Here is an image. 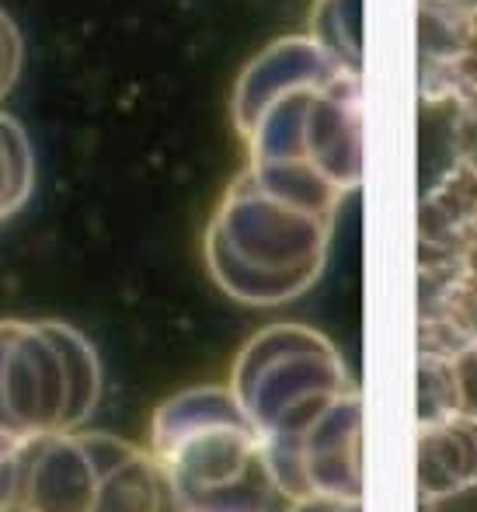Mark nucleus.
<instances>
[{"label": "nucleus", "mask_w": 477, "mask_h": 512, "mask_svg": "<svg viewBox=\"0 0 477 512\" xmlns=\"http://www.w3.org/2000/svg\"><path fill=\"white\" fill-rule=\"evenodd\" d=\"M234 126L265 185L335 209L363 185V70L286 35L241 70Z\"/></svg>", "instance_id": "f257e3e1"}, {"label": "nucleus", "mask_w": 477, "mask_h": 512, "mask_svg": "<svg viewBox=\"0 0 477 512\" xmlns=\"http://www.w3.org/2000/svg\"><path fill=\"white\" fill-rule=\"evenodd\" d=\"M331 230L335 209L272 189L244 168L206 227V269L237 304H289L321 279Z\"/></svg>", "instance_id": "f03ea898"}, {"label": "nucleus", "mask_w": 477, "mask_h": 512, "mask_svg": "<svg viewBox=\"0 0 477 512\" xmlns=\"http://www.w3.org/2000/svg\"><path fill=\"white\" fill-rule=\"evenodd\" d=\"M150 453L178 512H272L279 488L262 432L230 387H192L161 401Z\"/></svg>", "instance_id": "7ed1b4c3"}, {"label": "nucleus", "mask_w": 477, "mask_h": 512, "mask_svg": "<svg viewBox=\"0 0 477 512\" xmlns=\"http://www.w3.org/2000/svg\"><path fill=\"white\" fill-rule=\"evenodd\" d=\"M0 512H178V506L150 446L81 425L0 464Z\"/></svg>", "instance_id": "20e7f679"}, {"label": "nucleus", "mask_w": 477, "mask_h": 512, "mask_svg": "<svg viewBox=\"0 0 477 512\" xmlns=\"http://www.w3.org/2000/svg\"><path fill=\"white\" fill-rule=\"evenodd\" d=\"M101 401L98 352L74 324L0 321V464L81 429Z\"/></svg>", "instance_id": "39448f33"}, {"label": "nucleus", "mask_w": 477, "mask_h": 512, "mask_svg": "<svg viewBox=\"0 0 477 512\" xmlns=\"http://www.w3.org/2000/svg\"><path fill=\"white\" fill-rule=\"evenodd\" d=\"M352 387L335 342L296 321L251 335L230 373V391L262 432L269 457L300 443L303 432Z\"/></svg>", "instance_id": "423d86ee"}, {"label": "nucleus", "mask_w": 477, "mask_h": 512, "mask_svg": "<svg viewBox=\"0 0 477 512\" xmlns=\"http://www.w3.org/2000/svg\"><path fill=\"white\" fill-rule=\"evenodd\" d=\"M269 467L289 502L310 495L363 499V391H345L300 443L269 457Z\"/></svg>", "instance_id": "0eeeda50"}, {"label": "nucleus", "mask_w": 477, "mask_h": 512, "mask_svg": "<svg viewBox=\"0 0 477 512\" xmlns=\"http://www.w3.org/2000/svg\"><path fill=\"white\" fill-rule=\"evenodd\" d=\"M477 345V279L457 262L418 265V356L457 359Z\"/></svg>", "instance_id": "6e6552de"}, {"label": "nucleus", "mask_w": 477, "mask_h": 512, "mask_svg": "<svg viewBox=\"0 0 477 512\" xmlns=\"http://www.w3.org/2000/svg\"><path fill=\"white\" fill-rule=\"evenodd\" d=\"M418 502H443L477 488V415H450L418 425L415 436Z\"/></svg>", "instance_id": "1a4fd4ad"}, {"label": "nucleus", "mask_w": 477, "mask_h": 512, "mask_svg": "<svg viewBox=\"0 0 477 512\" xmlns=\"http://www.w3.org/2000/svg\"><path fill=\"white\" fill-rule=\"evenodd\" d=\"M307 35L345 67L363 70V0H317Z\"/></svg>", "instance_id": "9d476101"}, {"label": "nucleus", "mask_w": 477, "mask_h": 512, "mask_svg": "<svg viewBox=\"0 0 477 512\" xmlns=\"http://www.w3.org/2000/svg\"><path fill=\"white\" fill-rule=\"evenodd\" d=\"M35 154L18 119L0 112V223L11 220L32 199Z\"/></svg>", "instance_id": "9b49d317"}, {"label": "nucleus", "mask_w": 477, "mask_h": 512, "mask_svg": "<svg viewBox=\"0 0 477 512\" xmlns=\"http://www.w3.org/2000/svg\"><path fill=\"white\" fill-rule=\"evenodd\" d=\"M418 425L443 422L450 415H460V384L453 359L418 356Z\"/></svg>", "instance_id": "f8f14e48"}, {"label": "nucleus", "mask_w": 477, "mask_h": 512, "mask_svg": "<svg viewBox=\"0 0 477 512\" xmlns=\"http://www.w3.org/2000/svg\"><path fill=\"white\" fill-rule=\"evenodd\" d=\"M21 56H25V46H21V32L7 11H0V102L14 91L21 77Z\"/></svg>", "instance_id": "ddd939ff"}, {"label": "nucleus", "mask_w": 477, "mask_h": 512, "mask_svg": "<svg viewBox=\"0 0 477 512\" xmlns=\"http://www.w3.org/2000/svg\"><path fill=\"white\" fill-rule=\"evenodd\" d=\"M453 150L457 164L477 175V95L457 102V126H453Z\"/></svg>", "instance_id": "4468645a"}, {"label": "nucleus", "mask_w": 477, "mask_h": 512, "mask_svg": "<svg viewBox=\"0 0 477 512\" xmlns=\"http://www.w3.org/2000/svg\"><path fill=\"white\" fill-rule=\"evenodd\" d=\"M453 370H457V384H460V411L477 415V345L467 349L464 356L453 359Z\"/></svg>", "instance_id": "2eb2a0df"}, {"label": "nucleus", "mask_w": 477, "mask_h": 512, "mask_svg": "<svg viewBox=\"0 0 477 512\" xmlns=\"http://www.w3.org/2000/svg\"><path fill=\"white\" fill-rule=\"evenodd\" d=\"M286 512H363V499H328V495H310V499L289 502Z\"/></svg>", "instance_id": "dca6fc26"}, {"label": "nucleus", "mask_w": 477, "mask_h": 512, "mask_svg": "<svg viewBox=\"0 0 477 512\" xmlns=\"http://www.w3.org/2000/svg\"><path fill=\"white\" fill-rule=\"evenodd\" d=\"M418 11L439 14V18H474L477 0H418Z\"/></svg>", "instance_id": "f3484780"}]
</instances>
